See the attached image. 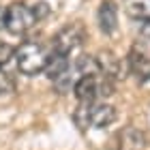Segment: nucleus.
<instances>
[{"instance_id":"obj_3","label":"nucleus","mask_w":150,"mask_h":150,"mask_svg":"<svg viewBox=\"0 0 150 150\" xmlns=\"http://www.w3.org/2000/svg\"><path fill=\"white\" fill-rule=\"evenodd\" d=\"M73 94L77 97L79 103H94L101 97L114 94V79L105 77L103 73L99 75H81L75 81Z\"/></svg>"},{"instance_id":"obj_2","label":"nucleus","mask_w":150,"mask_h":150,"mask_svg":"<svg viewBox=\"0 0 150 150\" xmlns=\"http://www.w3.org/2000/svg\"><path fill=\"white\" fill-rule=\"evenodd\" d=\"M52 54L45 50L39 41H24L15 50V62L17 69L24 75H39L47 69Z\"/></svg>"},{"instance_id":"obj_5","label":"nucleus","mask_w":150,"mask_h":150,"mask_svg":"<svg viewBox=\"0 0 150 150\" xmlns=\"http://www.w3.org/2000/svg\"><path fill=\"white\" fill-rule=\"evenodd\" d=\"M84 39H86V30H84V26L77 24V22H73V24H67L62 26L56 35H54L52 39V47H54V52H58V54H69L73 50H77V47L84 43Z\"/></svg>"},{"instance_id":"obj_7","label":"nucleus","mask_w":150,"mask_h":150,"mask_svg":"<svg viewBox=\"0 0 150 150\" xmlns=\"http://www.w3.org/2000/svg\"><path fill=\"white\" fill-rule=\"evenodd\" d=\"M116 148L118 150H146L148 146V137L142 129H135V127H127L116 135Z\"/></svg>"},{"instance_id":"obj_15","label":"nucleus","mask_w":150,"mask_h":150,"mask_svg":"<svg viewBox=\"0 0 150 150\" xmlns=\"http://www.w3.org/2000/svg\"><path fill=\"white\" fill-rule=\"evenodd\" d=\"M6 28V6H0V30Z\"/></svg>"},{"instance_id":"obj_10","label":"nucleus","mask_w":150,"mask_h":150,"mask_svg":"<svg viewBox=\"0 0 150 150\" xmlns=\"http://www.w3.org/2000/svg\"><path fill=\"white\" fill-rule=\"evenodd\" d=\"M122 4L129 17L142 19V22L150 19V0H122Z\"/></svg>"},{"instance_id":"obj_11","label":"nucleus","mask_w":150,"mask_h":150,"mask_svg":"<svg viewBox=\"0 0 150 150\" xmlns=\"http://www.w3.org/2000/svg\"><path fill=\"white\" fill-rule=\"evenodd\" d=\"M75 71L77 75H99L101 69H99V62H97V56H88V54H81L75 62Z\"/></svg>"},{"instance_id":"obj_13","label":"nucleus","mask_w":150,"mask_h":150,"mask_svg":"<svg viewBox=\"0 0 150 150\" xmlns=\"http://www.w3.org/2000/svg\"><path fill=\"white\" fill-rule=\"evenodd\" d=\"M13 56H15V47L11 43H6V41H0V69H2Z\"/></svg>"},{"instance_id":"obj_12","label":"nucleus","mask_w":150,"mask_h":150,"mask_svg":"<svg viewBox=\"0 0 150 150\" xmlns=\"http://www.w3.org/2000/svg\"><path fill=\"white\" fill-rule=\"evenodd\" d=\"M13 90H15V77H13L9 71L0 69V97H2V94H9Z\"/></svg>"},{"instance_id":"obj_9","label":"nucleus","mask_w":150,"mask_h":150,"mask_svg":"<svg viewBox=\"0 0 150 150\" xmlns=\"http://www.w3.org/2000/svg\"><path fill=\"white\" fill-rule=\"evenodd\" d=\"M97 62H99V69L105 77L110 79H118L120 73H122V64H120V58H116V54H112L110 50H103L97 54Z\"/></svg>"},{"instance_id":"obj_1","label":"nucleus","mask_w":150,"mask_h":150,"mask_svg":"<svg viewBox=\"0 0 150 150\" xmlns=\"http://www.w3.org/2000/svg\"><path fill=\"white\" fill-rule=\"evenodd\" d=\"M73 120L81 131L86 129H105L116 120V107L110 103H79L73 112Z\"/></svg>"},{"instance_id":"obj_8","label":"nucleus","mask_w":150,"mask_h":150,"mask_svg":"<svg viewBox=\"0 0 150 150\" xmlns=\"http://www.w3.org/2000/svg\"><path fill=\"white\" fill-rule=\"evenodd\" d=\"M99 26L105 35H114L118 28V6L112 0H103L99 6Z\"/></svg>"},{"instance_id":"obj_6","label":"nucleus","mask_w":150,"mask_h":150,"mask_svg":"<svg viewBox=\"0 0 150 150\" xmlns=\"http://www.w3.org/2000/svg\"><path fill=\"white\" fill-rule=\"evenodd\" d=\"M127 64L131 75H135L137 81H148L150 79V54L139 45H133L129 50L127 56Z\"/></svg>"},{"instance_id":"obj_14","label":"nucleus","mask_w":150,"mask_h":150,"mask_svg":"<svg viewBox=\"0 0 150 150\" xmlns=\"http://www.w3.org/2000/svg\"><path fill=\"white\" fill-rule=\"evenodd\" d=\"M32 11H35V17L39 22V19H43V17L50 15V4H47V2H37V4H32Z\"/></svg>"},{"instance_id":"obj_4","label":"nucleus","mask_w":150,"mask_h":150,"mask_svg":"<svg viewBox=\"0 0 150 150\" xmlns=\"http://www.w3.org/2000/svg\"><path fill=\"white\" fill-rule=\"evenodd\" d=\"M37 24L32 6L24 2H13L6 6V30L11 35H26Z\"/></svg>"}]
</instances>
